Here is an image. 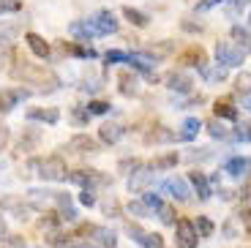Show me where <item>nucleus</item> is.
Returning <instances> with one entry per match:
<instances>
[{"label": "nucleus", "instance_id": "13", "mask_svg": "<svg viewBox=\"0 0 251 248\" xmlns=\"http://www.w3.org/2000/svg\"><path fill=\"white\" fill-rule=\"evenodd\" d=\"M0 210L11 213L14 218H19V221H27V218H30V205H25V202L17 199V197H6L3 202H0Z\"/></svg>", "mask_w": 251, "mask_h": 248}, {"label": "nucleus", "instance_id": "8", "mask_svg": "<svg viewBox=\"0 0 251 248\" xmlns=\"http://www.w3.org/2000/svg\"><path fill=\"white\" fill-rule=\"evenodd\" d=\"M126 232H128V237L142 248H164V237L158 235V232H145V229H139L137 223H128Z\"/></svg>", "mask_w": 251, "mask_h": 248}, {"label": "nucleus", "instance_id": "10", "mask_svg": "<svg viewBox=\"0 0 251 248\" xmlns=\"http://www.w3.org/2000/svg\"><path fill=\"white\" fill-rule=\"evenodd\" d=\"M224 172L235 180H246L251 174V158L249 155H232L224 161Z\"/></svg>", "mask_w": 251, "mask_h": 248}, {"label": "nucleus", "instance_id": "6", "mask_svg": "<svg viewBox=\"0 0 251 248\" xmlns=\"http://www.w3.org/2000/svg\"><path fill=\"white\" fill-rule=\"evenodd\" d=\"M175 237H177V246L180 248H197V243H200V235H197L191 218H177L175 221Z\"/></svg>", "mask_w": 251, "mask_h": 248}, {"label": "nucleus", "instance_id": "53", "mask_svg": "<svg viewBox=\"0 0 251 248\" xmlns=\"http://www.w3.org/2000/svg\"><path fill=\"white\" fill-rule=\"evenodd\" d=\"M74 248H93L90 243H79V246H74Z\"/></svg>", "mask_w": 251, "mask_h": 248}, {"label": "nucleus", "instance_id": "26", "mask_svg": "<svg viewBox=\"0 0 251 248\" xmlns=\"http://www.w3.org/2000/svg\"><path fill=\"white\" fill-rule=\"evenodd\" d=\"M183 63H186V66H194V69H205L207 66V60H205V52L200 50V47H191V50L188 52H183V57H180Z\"/></svg>", "mask_w": 251, "mask_h": 248}, {"label": "nucleus", "instance_id": "2", "mask_svg": "<svg viewBox=\"0 0 251 248\" xmlns=\"http://www.w3.org/2000/svg\"><path fill=\"white\" fill-rule=\"evenodd\" d=\"M30 167L38 169V177L50 180V183H60V180L69 177V169H66V161L60 155H50L44 161H30Z\"/></svg>", "mask_w": 251, "mask_h": 248}, {"label": "nucleus", "instance_id": "5", "mask_svg": "<svg viewBox=\"0 0 251 248\" xmlns=\"http://www.w3.org/2000/svg\"><path fill=\"white\" fill-rule=\"evenodd\" d=\"M153 180H156V169H153V164H139V167L128 174V191L131 194H145L148 188L153 186Z\"/></svg>", "mask_w": 251, "mask_h": 248}, {"label": "nucleus", "instance_id": "54", "mask_svg": "<svg viewBox=\"0 0 251 248\" xmlns=\"http://www.w3.org/2000/svg\"><path fill=\"white\" fill-rule=\"evenodd\" d=\"M3 63H6V57H3V52H0V69H3Z\"/></svg>", "mask_w": 251, "mask_h": 248}, {"label": "nucleus", "instance_id": "31", "mask_svg": "<svg viewBox=\"0 0 251 248\" xmlns=\"http://www.w3.org/2000/svg\"><path fill=\"white\" fill-rule=\"evenodd\" d=\"M194 229H197V235H200V237H210V235H213L216 226H213V221H210L207 216H197Z\"/></svg>", "mask_w": 251, "mask_h": 248}, {"label": "nucleus", "instance_id": "12", "mask_svg": "<svg viewBox=\"0 0 251 248\" xmlns=\"http://www.w3.org/2000/svg\"><path fill=\"white\" fill-rule=\"evenodd\" d=\"M27 96H30L27 87H6V90H0V112H11Z\"/></svg>", "mask_w": 251, "mask_h": 248}, {"label": "nucleus", "instance_id": "19", "mask_svg": "<svg viewBox=\"0 0 251 248\" xmlns=\"http://www.w3.org/2000/svg\"><path fill=\"white\" fill-rule=\"evenodd\" d=\"M25 41H27V47H30V52L36 57H41V60H47V57L52 55V50H50V41H44V38L38 36V33H27L25 36Z\"/></svg>", "mask_w": 251, "mask_h": 248}, {"label": "nucleus", "instance_id": "52", "mask_svg": "<svg viewBox=\"0 0 251 248\" xmlns=\"http://www.w3.org/2000/svg\"><path fill=\"white\" fill-rule=\"evenodd\" d=\"M0 240H6V221L0 218Z\"/></svg>", "mask_w": 251, "mask_h": 248}, {"label": "nucleus", "instance_id": "45", "mask_svg": "<svg viewBox=\"0 0 251 248\" xmlns=\"http://www.w3.org/2000/svg\"><path fill=\"white\" fill-rule=\"evenodd\" d=\"M246 6H249V0H229V17H235V14H240Z\"/></svg>", "mask_w": 251, "mask_h": 248}, {"label": "nucleus", "instance_id": "3", "mask_svg": "<svg viewBox=\"0 0 251 248\" xmlns=\"http://www.w3.org/2000/svg\"><path fill=\"white\" fill-rule=\"evenodd\" d=\"M66 180H71V183H76V186H82V188H90V191L107 188L109 183H112V180L104 172H99V169H76V172H71Z\"/></svg>", "mask_w": 251, "mask_h": 248}, {"label": "nucleus", "instance_id": "36", "mask_svg": "<svg viewBox=\"0 0 251 248\" xmlns=\"http://www.w3.org/2000/svg\"><path fill=\"white\" fill-rule=\"evenodd\" d=\"M175 164H177V155L175 153H167V155H161V158L153 161V169H170V167H175Z\"/></svg>", "mask_w": 251, "mask_h": 248}, {"label": "nucleus", "instance_id": "46", "mask_svg": "<svg viewBox=\"0 0 251 248\" xmlns=\"http://www.w3.org/2000/svg\"><path fill=\"white\" fill-rule=\"evenodd\" d=\"M219 3H221V0H197V11H210V8H216V6H219Z\"/></svg>", "mask_w": 251, "mask_h": 248}, {"label": "nucleus", "instance_id": "7", "mask_svg": "<svg viewBox=\"0 0 251 248\" xmlns=\"http://www.w3.org/2000/svg\"><path fill=\"white\" fill-rule=\"evenodd\" d=\"M88 22L93 25V30L99 33V36H112V33H118V19H115V14L109 11V8H101V11L93 14Z\"/></svg>", "mask_w": 251, "mask_h": 248}, {"label": "nucleus", "instance_id": "40", "mask_svg": "<svg viewBox=\"0 0 251 248\" xmlns=\"http://www.w3.org/2000/svg\"><path fill=\"white\" fill-rule=\"evenodd\" d=\"M235 218H238V221L243 223V226H246V232H249V237H251V207H243V210H240Z\"/></svg>", "mask_w": 251, "mask_h": 248}, {"label": "nucleus", "instance_id": "25", "mask_svg": "<svg viewBox=\"0 0 251 248\" xmlns=\"http://www.w3.org/2000/svg\"><path fill=\"white\" fill-rule=\"evenodd\" d=\"M118 82H120V93L123 96H139V79L134 74L123 71V74L118 76Z\"/></svg>", "mask_w": 251, "mask_h": 248}, {"label": "nucleus", "instance_id": "56", "mask_svg": "<svg viewBox=\"0 0 251 248\" xmlns=\"http://www.w3.org/2000/svg\"><path fill=\"white\" fill-rule=\"evenodd\" d=\"M0 14H6V8H3V6H0Z\"/></svg>", "mask_w": 251, "mask_h": 248}, {"label": "nucleus", "instance_id": "29", "mask_svg": "<svg viewBox=\"0 0 251 248\" xmlns=\"http://www.w3.org/2000/svg\"><path fill=\"white\" fill-rule=\"evenodd\" d=\"M235 93L251 96V71H240V74L235 76Z\"/></svg>", "mask_w": 251, "mask_h": 248}, {"label": "nucleus", "instance_id": "15", "mask_svg": "<svg viewBox=\"0 0 251 248\" xmlns=\"http://www.w3.org/2000/svg\"><path fill=\"white\" fill-rule=\"evenodd\" d=\"M90 235H93V243L101 248H118V235L107 226H90Z\"/></svg>", "mask_w": 251, "mask_h": 248}, {"label": "nucleus", "instance_id": "57", "mask_svg": "<svg viewBox=\"0 0 251 248\" xmlns=\"http://www.w3.org/2000/svg\"><path fill=\"white\" fill-rule=\"evenodd\" d=\"M249 19H251V14H249Z\"/></svg>", "mask_w": 251, "mask_h": 248}, {"label": "nucleus", "instance_id": "41", "mask_svg": "<svg viewBox=\"0 0 251 248\" xmlns=\"http://www.w3.org/2000/svg\"><path fill=\"white\" fill-rule=\"evenodd\" d=\"M88 120H90V112L85 106H74V123L82 125V123H88Z\"/></svg>", "mask_w": 251, "mask_h": 248}, {"label": "nucleus", "instance_id": "27", "mask_svg": "<svg viewBox=\"0 0 251 248\" xmlns=\"http://www.w3.org/2000/svg\"><path fill=\"white\" fill-rule=\"evenodd\" d=\"M123 17L128 19L134 27H148V25H151V17H148L145 11H139V8H131V6L123 8Z\"/></svg>", "mask_w": 251, "mask_h": 248}, {"label": "nucleus", "instance_id": "23", "mask_svg": "<svg viewBox=\"0 0 251 248\" xmlns=\"http://www.w3.org/2000/svg\"><path fill=\"white\" fill-rule=\"evenodd\" d=\"M202 131V120L200 118H186L183 120V125H180V134L177 137L180 139H186V142H191V139H197V134Z\"/></svg>", "mask_w": 251, "mask_h": 248}, {"label": "nucleus", "instance_id": "20", "mask_svg": "<svg viewBox=\"0 0 251 248\" xmlns=\"http://www.w3.org/2000/svg\"><path fill=\"white\" fill-rule=\"evenodd\" d=\"M27 120H41V123H50L55 125L57 120H60V112L55 109V106H36V109H27Z\"/></svg>", "mask_w": 251, "mask_h": 248}, {"label": "nucleus", "instance_id": "21", "mask_svg": "<svg viewBox=\"0 0 251 248\" xmlns=\"http://www.w3.org/2000/svg\"><path fill=\"white\" fill-rule=\"evenodd\" d=\"M207 134H210L213 139H224V142H235V128H226V125L221 123L219 118L207 123Z\"/></svg>", "mask_w": 251, "mask_h": 248}, {"label": "nucleus", "instance_id": "4", "mask_svg": "<svg viewBox=\"0 0 251 248\" xmlns=\"http://www.w3.org/2000/svg\"><path fill=\"white\" fill-rule=\"evenodd\" d=\"M213 52H216V60L221 63V69H235L246 60V52L235 41H219Z\"/></svg>", "mask_w": 251, "mask_h": 248}, {"label": "nucleus", "instance_id": "55", "mask_svg": "<svg viewBox=\"0 0 251 248\" xmlns=\"http://www.w3.org/2000/svg\"><path fill=\"white\" fill-rule=\"evenodd\" d=\"M246 109H249V112H251V101H246Z\"/></svg>", "mask_w": 251, "mask_h": 248}, {"label": "nucleus", "instance_id": "22", "mask_svg": "<svg viewBox=\"0 0 251 248\" xmlns=\"http://www.w3.org/2000/svg\"><path fill=\"white\" fill-rule=\"evenodd\" d=\"M175 139H180L177 134H172L167 125H156V128L145 137V142H151V145H161V142H175Z\"/></svg>", "mask_w": 251, "mask_h": 248}, {"label": "nucleus", "instance_id": "51", "mask_svg": "<svg viewBox=\"0 0 251 248\" xmlns=\"http://www.w3.org/2000/svg\"><path fill=\"white\" fill-rule=\"evenodd\" d=\"M183 27H186V30H197V33H202V30H205L202 25H194V22H183Z\"/></svg>", "mask_w": 251, "mask_h": 248}, {"label": "nucleus", "instance_id": "17", "mask_svg": "<svg viewBox=\"0 0 251 248\" xmlns=\"http://www.w3.org/2000/svg\"><path fill=\"white\" fill-rule=\"evenodd\" d=\"M188 180H191V186L197 188V197H200L202 202L213 197V188H210V180H207L202 172H197V169H194V172H188Z\"/></svg>", "mask_w": 251, "mask_h": 248}, {"label": "nucleus", "instance_id": "28", "mask_svg": "<svg viewBox=\"0 0 251 248\" xmlns=\"http://www.w3.org/2000/svg\"><path fill=\"white\" fill-rule=\"evenodd\" d=\"M213 112H216V118L219 120H238V109H235L229 101H216Z\"/></svg>", "mask_w": 251, "mask_h": 248}, {"label": "nucleus", "instance_id": "48", "mask_svg": "<svg viewBox=\"0 0 251 248\" xmlns=\"http://www.w3.org/2000/svg\"><path fill=\"white\" fill-rule=\"evenodd\" d=\"M238 197L240 199H246V197H251V174L243 180V186H240V191H238Z\"/></svg>", "mask_w": 251, "mask_h": 248}, {"label": "nucleus", "instance_id": "18", "mask_svg": "<svg viewBox=\"0 0 251 248\" xmlns=\"http://www.w3.org/2000/svg\"><path fill=\"white\" fill-rule=\"evenodd\" d=\"M69 33H71L74 38H79V41H93V38L99 36L88 19H76V22H71V25H69Z\"/></svg>", "mask_w": 251, "mask_h": 248}, {"label": "nucleus", "instance_id": "24", "mask_svg": "<svg viewBox=\"0 0 251 248\" xmlns=\"http://www.w3.org/2000/svg\"><path fill=\"white\" fill-rule=\"evenodd\" d=\"M229 36H232V41L238 44V47L246 52V55H251V33L246 30V27H240V25H232V30H229Z\"/></svg>", "mask_w": 251, "mask_h": 248}, {"label": "nucleus", "instance_id": "30", "mask_svg": "<svg viewBox=\"0 0 251 248\" xmlns=\"http://www.w3.org/2000/svg\"><path fill=\"white\" fill-rule=\"evenodd\" d=\"M63 50L66 52H71V55H76V57H99V52L93 50V47H82V44H63Z\"/></svg>", "mask_w": 251, "mask_h": 248}, {"label": "nucleus", "instance_id": "43", "mask_svg": "<svg viewBox=\"0 0 251 248\" xmlns=\"http://www.w3.org/2000/svg\"><path fill=\"white\" fill-rule=\"evenodd\" d=\"M0 6L6 8V14H17L22 8V0H0Z\"/></svg>", "mask_w": 251, "mask_h": 248}, {"label": "nucleus", "instance_id": "11", "mask_svg": "<svg viewBox=\"0 0 251 248\" xmlns=\"http://www.w3.org/2000/svg\"><path fill=\"white\" fill-rule=\"evenodd\" d=\"M161 191H167L172 199H177V202H188V197H191V188H188V183L183 177H177V174H172V177H167L161 183Z\"/></svg>", "mask_w": 251, "mask_h": 248}, {"label": "nucleus", "instance_id": "34", "mask_svg": "<svg viewBox=\"0 0 251 248\" xmlns=\"http://www.w3.org/2000/svg\"><path fill=\"white\" fill-rule=\"evenodd\" d=\"M156 213H158V221H161V223L175 226V207H172V205H161Z\"/></svg>", "mask_w": 251, "mask_h": 248}, {"label": "nucleus", "instance_id": "47", "mask_svg": "<svg viewBox=\"0 0 251 248\" xmlns=\"http://www.w3.org/2000/svg\"><path fill=\"white\" fill-rule=\"evenodd\" d=\"M8 139H11V131H8L6 123H0V150H6Z\"/></svg>", "mask_w": 251, "mask_h": 248}, {"label": "nucleus", "instance_id": "1", "mask_svg": "<svg viewBox=\"0 0 251 248\" xmlns=\"http://www.w3.org/2000/svg\"><path fill=\"white\" fill-rule=\"evenodd\" d=\"M11 76L14 79H22L25 85H38L41 90H57L60 87V79H57L55 71L44 69V66H36V63H25V60H19L14 66Z\"/></svg>", "mask_w": 251, "mask_h": 248}, {"label": "nucleus", "instance_id": "37", "mask_svg": "<svg viewBox=\"0 0 251 248\" xmlns=\"http://www.w3.org/2000/svg\"><path fill=\"white\" fill-rule=\"evenodd\" d=\"M104 60H107V66H112V63H126V60H128V52H123V50H109L107 55H104Z\"/></svg>", "mask_w": 251, "mask_h": 248}, {"label": "nucleus", "instance_id": "44", "mask_svg": "<svg viewBox=\"0 0 251 248\" xmlns=\"http://www.w3.org/2000/svg\"><path fill=\"white\" fill-rule=\"evenodd\" d=\"M221 232H224V237H229V240H232V237H238V226H235V218H229V221H226L224 226H221Z\"/></svg>", "mask_w": 251, "mask_h": 248}, {"label": "nucleus", "instance_id": "33", "mask_svg": "<svg viewBox=\"0 0 251 248\" xmlns=\"http://www.w3.org/2000/svg\"><path fill=\"white\" fill-rule=\"evenodd\" d=\"M126 210H128V216H137V218H148V216H151V207L145 205V202H128Z\"/></svg>", "mask_w": 251, "mask_h": 248}, {"label": "nucleus", "instance_id": "32", "mask_svg": "<svg viewBox=\"0 0 251 248\" xmlns=\"http://www.w3.org/2000/svg\"><path fill=\"white\" fill-rule=\"evenodd\" d=\"M200 74L205 76L207 82H224V79H226V69H221L219 63H216V69H210V66H205V69H202Z\"/></svg>", "mask_w": 251, "mask_h": 248}, {"label": "nucleus", "instance_id": "9", "mask_svg": "<svg viewBox=\"0 0 251 248\" xmlns=\"http://www.w3.org/2000/svg\"><path fill=\"white\" fill-rule=\"evenodd\" d=\"M164 85L170 87L172 93H180V96H191V90H194V79L186 71H170L164 76Z\"/></svg>", "mask_w": 251, "mask_h": 248}, {"label": "nucleus", "instance_id": "16", "mask_svg": "<svg viewBox=\"0 0 251 248\" xmlns=\"http://www.w3.org/2000/svg\"><path fill=\"white\" fill-rule=\"evenodd\" d=\"M123 137H126V128L120 123H104L99 128V139L104 145H115V142H120Z\"/></svg>", "mask_w": 251, "mask_h": 248}, {"label": "nucleus", "instance_id": "38", "mask_svg": "<svg viewBox=\"0 0 251 248\" xmlns=\"http://www.w3.org/2000/svg\"><path fill=\"white\" fill-rule=\"evenodd\" d=\"M85 109H88L90 115H107L109 104H107V101H88V106H85Z\"/></svg>", "mask_w": 251, "mask_h": 248}, {"label": "nucleus", "instance_id": "35", "mask_svg": "<svg viewBox=\"0 0 251 248\" xmlns=\"http://www.w3.org/2000/svg\"><path fill=\"white\" fill-rule=\"evenodd\" d=\"M17 41V27H6V25H0V47H11V44Z\"/></svg>", "mask_w": 251, "mask_h": 248}, {"label": "nucleus", "instance_id": "39", "mask_svg": "<svg viewBox=\"0 0 251 248\" xmlns=\"http://www.w3.org/2000/svg\"><path fill=\"white\" fill-rule=\"evenodd\" d=\"M142 202L151 207V210H158V207L164 205L161 199H158V194H153V191H145V194H142Z\"/></svg>", "mask_w": 251, "mask_h": 248}, {"label": "nucleus", "instance_id": "14", "mask_svg": "<svg viewBox=\"0 0 251 248\" xmlns=\"http://www.w3.org/2000/svg\"><path fill=\"white\" fill-rule=\"evenodd\" d=\"M69 150H71V153H76V155H85V153H99V142H96L93 137H88V134H76V137H71Z\"/></svg>", "mask_w": 251, "mask_h": 248}, {"label": "nucleus", "instance_id": "49", "mask_svg": "<svg viewBox=\"0 0 251 248\" xmlns=\"http://www.w3.org/2000/svg\"><path fill=\"white\" fill-rule=\"evenodd\" d=\"M118 210H120V207H118V202H115V199L109 197L107 202H104V213H107V216H109V213H112V216H118Z\"/></svg>", "mask_w": 251, "mask_h": 248}, {"label": "nucleus", "instance_id": "50", "mask_svg": "<svg viewBox=\"0 0 251 248\" xmlns=\"http://www.w3.org/2000/svg\"><path fill=\"white\" fill-rule=\"evenodd\" d=\"M238 131H240V137H243V142H251V123L238 125Z\"/></svg>", "mask_w": 251, "mask_h": 248}, {"label": "nucleus", "instance_id": "42", "mask_svg": "<svg viewBox=\"0 0 251 248\" xmlns=\"http://www.w3.org/2000/svg\"><path fill=\"white\" fill-rule=\"evenodd\" d=\"M79 202H82L85 207H93V205H96V191H90V188H82Z\"/></svg>", "mask_w": 251, "mask_h": 248}]
</instances>
